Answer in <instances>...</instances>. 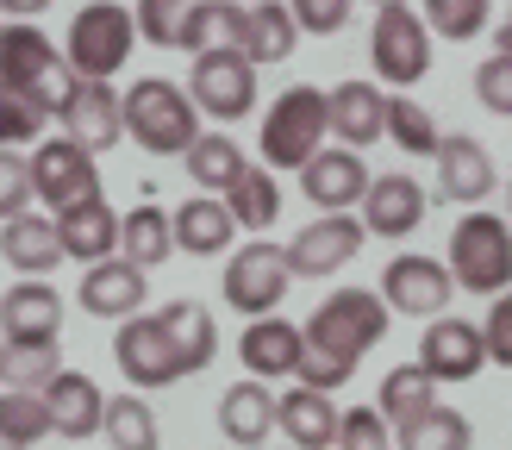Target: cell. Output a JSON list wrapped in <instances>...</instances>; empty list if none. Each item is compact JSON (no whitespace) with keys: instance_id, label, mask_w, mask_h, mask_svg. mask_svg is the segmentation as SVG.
<instances>
[{"instance_id":"1","label":"cell","mask_w":512,"mask_h":450,"mask_svg":"<svg viewBox=\"0 0 512 450\" xmlns=\"http://www.w3.org/2000/svg\"><path fill=\"white\" fill-rule=\"evenodd\" d=\"M381 338H388V307L375 300V288L325 294L313 307V319L300 325V369H294V382L313 388V394L344 388L356 375V363H363Z\"/></svg>"},{"instance_id":"2","label":"cell","mask_w":512,"mask_h":450,"mask_svg":"<svg viewBox=\"0 0 512 450\" xmlns=\"http://www.w3.org/2000/svg\"><path fill=\"white\" fill-rule=\"evenodd\" d=\"M75 75L38 25H0V100H19L38 119H57Z\"/></svg>"},{"instance_id":"3","label":"cell","mask_w":512,"mask_h":450,"mask_svg":"<svg viewBox=\"0 0 512 450\" xmlns=\"http://www.w3.org/2000/svg\"><path fill=\"white\" fill-rule=\"evenodd\" d=\"M119 125L150 157H188V144L200 138L194 100H188L182 82H169V75H138V82L119 94Z\"/></svg>"},{"instance_id":"4","label":"cell","mask_w":512,"mask_h":450,"mask_svg":"<svg viewBox=\"0 0 512 450\" xmlns=\"http://www.w3.org/2000/svg\"><path fill=\"white\" fill-rule=\"evenodd\" d=\"M450 282L456 288H469V294H481V300H500L506 288H512V225L506 219H494L488 207H475V213H463L456 219V232H450Z\"/></svg>"},{"instance_id":"5","label":"cell","mask_w":512,"mask_h":450,"mask_svg":"<svg viewBox=\"0 0 512 450\" xmlns=\"http://www.w3.org/2000/svg\"><path fill=\"white\" fill-rule=\"evenodd\" d=\"M132 44H138V25L132 7H113V0H94L69 19V38H63V63L75 82H113V75L132 63Z\"/></svg>"},{"instance_id":"6","label":"cell","mask_w":512,"mask_h":450,"mask_svg":"<svg viewBox=\"0 0 512 450\" xmlns=\"http://www.w3.org/2000/svg\"><path fill=\"white\" fill-rule=\"evenodd\" d=\"M331 125H325V88L300 82L263 113V169H306L325 150Z\"/></svg>"},{"instance_id":"7","label":"cell","mask_w":512,"mask_h":450,"mask_svg":"<svg viewBox=\"0 0 512 450\" xmlns=\"http://www.w3.org/2000/svg\"><path fill=\"white\" fill-rule=\"evenodd\" d=\"M288 288H294V275H288V250L269 244V238L238 244V257L225 263V275H219L225 307L244 313V319H269L281 300H288Z\"/></svg>"},{"instance_id":"8","label":"cell","mask_w":512,"mask_h":450,"mask_svg":"<svg viewBox=\"0 0 512 450\" xmlns=\"http://www.w3.org/2000/svg\"><path fill=\"white\" fill-rule=\"evenodd\" d=\"M113 363H119L125 382H132V394H144V388H175L188 375V357H182V344H175V332L163 325V313L125 319L119 332H113Z\"/></svg>"},{"instance_id":"9","label":"cell","mask_w":512,"mask_h":450,"mask_svg":"<svg viewBox=\"0 0 512 450\" xmlns=\"http://www.w3.org/2000/svg\"><path fill=\"white\" fill-rule=\"evenodd\" d=\"M213 32L225 50H238L250 69L263 63H288L294 44H300V25L288 7H275V0H244V7H213Z\"/></svg>"},{"instance_id":"10","label":"cell","mask_w":512,"mask_h":450,"mask_svg":"<svg viewBox=\"0 0 512 450\" xmlns=\"http://www.w3.org/2000/svg\"><path fill=\"white\" fill-rule=\"evenodd\" d=\"M369 63H375L381 82H394V88L425 82V69H431V32H425L419 7H406V0H388V7L375 13Z\"/></svg>"},{"instance_id":"11","label":"cell","mask_w":512,"mask_h":450,"mask_svg":"<svg viewBox=\"0 0 512 450\" xmlns=\"http://www.w3.org/2000/svg\"><path fill=\"white\" fill-rule=\"evenodd\" d=\"M25 169H32V194L50 207V219L88 207V200H100V169H94V157H88V150H75L63 132L44 138L32 157H25Z\"/></svg>"},{"instance_id":"12","label":"cell","mask_w":512,"mask_h":450,"mask_svg":"<svg viewBox=\"0 0 512 450\" xmlns=\"http://www.w3.org/2000/svg\"><path fill=\"white\" fill-rule=\"evenodd\" d=\"M188 100H194V113L200 119H219V125H232L256 107V69L238 57V50H200L194 69H188Z\"/></svg>"},{"instance_id":"13","label":"cell","mask_w":512,"mask_h":450,"mask_svg":"<svg viewBox=\"0 0 512 450\" xmlns=\"http://www.w3.org/2000/svg\"><path fill=\"white\" fill-rule=\"evenodd\" d=\"M363 244H369V232H363L356 213H325V219L306 225V232H294L281 250H288V275H294V282H325V275H338L344 263H356Z\"/></svg>"},{"instance_id":"14","label":"cell","mask_w":512,"mask_h":450,"mask_svg":"<svg viewBox=\"0 0 512 450\" xmlns=\"http://www.w3.org/2000/svg\"><path fill=\"white\" fill-rule=\"evenodd\" d=\"M450 294H456L450 269H444L438 257H419V250L394 257L388 269H381V288H375L381 307H388V313H406V319H444Z\"/></svg>"},{"instance_id":"15","label":"cell","mask_w":512,"mask_h":450,"mask_svg":"<svg viewBox=\"0 0 512 450\" xmlns=\"http://www.w3.org/2000/svg\"><path fill=\"white\" fill-rule=\"evenodd\" d=\"M63 138L75 150H88V157H100V150H113L125 138V125H119V88L113 82H75L69 100H63Z\"/></svg>"},{"instance_id":"16","label":"cell","mask_w":512,"mask_h":450,"mask_svg":"<svg viewBox=\"0 0 512 450\" xmlns=\"http://www.w3.org/2000/svg\"><path fill=\"white\" fill-rule=\"evenodd\" d=\"M481 363H488V350H481V325L475 319H431L419 332V369L431 375V382H469V375H481Z\"/></svg>"},{"instance_id":"17","label":"cell","mask_w":512,"mask_h":450,"mask_svg":"<svg viewBox=\"0 0 512 450\" xmlns=\"http://www.w3.org/2000/svg\"><path fill=\"white\" fill-rule=\"evenodd\" d=\"M325 125L338 132V150H356V157H363L369 144L388 138V94H381L375 82L325 88Z\"/></svg>"},{"instance_id":"18","label":"cell","mask_w":512,"mask_h":450,"mask_svg":"<svg viewBox=\"0 0 512 450\" xmlns=\"http://www.w3.org/2000/svg\"><path fill=\"white\" fill-rule=\"evenodd\" d=\"M369 163L356 157V150H338V144H325L313 163L300 169V194L319 207V219L325 213H350V207H363V194H369Z\"/></svg>"},{"instance_id":"19","label":"cell","mask_w":512,"mask_h":450,"mask_svg":"<svg viewBox=\"0 0 512 450\" xmlns=\"http://www.w3.org/2000/svg\"><path fill=\"white\" fill-rule=\"evenodd\" d=\"M38 400H44L50 438H69V444H88L100 432V413H107V394H100V382L82 369H63L57 382H44Z\"/></svg>"},{"instance_id":"20","label":"cell","mask_w":512,"mask_h":450,"mask_svg":"<svg viewBox=\"0 0 512 450\" xmlns=\"http://www.w3.org/2000/svg\"><path fill=\"white\" fill-rule=\"evenodd\" d=\"M132 25L157 50H188V57L213 50V7L207 0H144L132 13Z\"/></svg>"},{"instance_id":"21","label":"cell","mask_w":512,"mask_h":450,"mask_svg":"<svg viewBox=\"0 0 512 450\" xmlns=\"http://www.w3.org/2000/svg\"><path fill=\"white\" fill-rule=\"evenodd\" d=\"M63 294L50 282H13L0 294V344H57Z\"/></svg>"},{"instance_id":"22","label":"cell","mask_w":512,"mask_h":450,"mask_svg":"<svg viewBox=\"0 0 512 450\" xmlns=\"http://www.w3.org/2000/svg\"><path fill=\"white\" fill-rule=\"evenodd\" d=\"M494 188V157L488 144H475L469 132H444L438 138V200H456V207H481Z\"/></svg>"},{"instance_id":"23","label":"cell","mask_w":512,"mask_h":450,"mask_svg":"<svg viewBox=\"0 0 512 450\" xmlns=\"http://www.w3.org/2000/svg\"><path fill=\"white\" fill-rule=\"evenodd\" d=\"M356 219H363L369 238H413L419 219H425V188L413 175H375Z\"/></svg>"},{"instance_id":"24","label":"cell","mask_w":512,"mask_h":450,"mask_svg":"<svg viewBox=\"0 0 512 450\" xmlns=\"http://www.w3.org/2000/svg\"><path fill=\"white\" fill-rule=\"evenodd\" d=\"M238 357L250 369V382H288V375L300 369V325L294 319H250L244 338H238Z\"/></svg>"},{"instance_id":"25","label":"cell","mask_w":512,"mask_h":450,"mask_svg":"<svg viewBox=\"0 0 512 450\" xmlns=\"http://www.w3.org/2000/svg\"><path fill=\"white\" fill-rule=\"evenodd\" d=\"M144 294H150V282H144L132 263H119V257L94 263V269L82 275V288H75L82 313H94V319H119V325L144 313Z\"/></svg>"},{"instance_id":"26","label":"cell","mask_w":512,"mask_h":450,"mask_svg":"<svg viewBox=\"0 0 512 450\" xmlns=\"http://www.w3.org/2000/svg\"><path fill=\"white\" fill-rule=\"evenodd\" d=\"M57 225V244H63V263H107L119 257V213L107 207V200H88V207H75V213H57L50 219Z\"/></svg>"},{"instance_id":"27","label":"cell","mask_w":512,"mask_h":450,"mask_svg":"<svg viewBox=\"0 0 512 450\" xmlns=\"http://www.w3.org/2000/svg\"><path fill=\"white\" fill-rule=\"evenodd\" d=\"M169 238H175V250H188V257H225L232 238H238V225L213 194H188L182 207L169 213Z\"/></svg>"},{"instance_id":"28","label":"cell","mask_w":512,"mask_h":450,"mask_svg":"<svg viewBox=\"0 0 512 450\" xmlns=\"http://www.w3.org/2000/svg\"><path fill=\"white\" fill-rule=\"evenodd\" d=\"M0 257H7L25 282H44L50 269L63 263V244H57V225H50L44 213H19L0 225Z\"/></svg>"},{"instance_id":"29","label":"cell","mask_w":512,"mask_h":450,"mask_svg":"<svg viewBox=\"0 0 512 450\" xmlns=\"http://www.w3.org/2000/svg\"><path fill=\"white\" fill-rule=\"evenodd\" d=\"M219 432L232 450H256L275 432V394L263 382H232L219 394Z\"/></svg>"},{"instance_id":"30","label":"cell","mask_w":512,"mask_h":450,"mask_svg":"<svg viewBox=\"0 0 512 450\" xmlns=\"http://www.w3.org/2000/svg\"><path fill=\"white\" fill-rule=\"evenodd\" d=\"M275 425L288 432L294 450H331L338 444V407L331 394H313V388H288L275 400Z\"/></svg>"},{"instance_id":"31","label":"cell","mask_w":512,"mask_h":450,"mask_svg":"<svg viewBox=\"0 0 512 450\" xmlns=\"http://www.w3.org/2000/svg\"><path fill=\"white\" fill-rule=\"evenodd\" d=\"M431 407H438V382H431L419 363H400V369L381 375V407H375V413H381V425H388L394 438L413 432Z\"/></svg>"},{"instance_id":"32","label":"cell","mask_w":512,"mask_h":450,"mask_svg":"<svg viewBox=\"0 0 512 450\" xmlns=\"http://www.w3.org/2000/svg\"><path fill=\"white\" fill-rule=\"evenodd\" d=\"M219 207L232 213L238 232H269V225L281 219V182H275L263 163H244V175L219 194Z\"/></svg>"},{"instance_id":"33","label":"cell","mask_w":512,"mask_h":450,"mask_svg":"<svg viewBox=\"0 0 512 450\" xmlns=\"http://www.w3.org/2000/svg\"><path fill=\"white\" fill-rule=\"evenodd\" d=\"M169 250H175V238H169V213L163 207H132V213H119V263H132L138 275H150L157 263H169Z\"/></svg>"},{"instance_id":"34","label":"cell","mask_w":512,"mask_h":450,"mask_svg":"<svg viewBox=\"0 0 512 450\" xmlns=\"http://www.w3.org/2000/svg\"><path fill=\"white\" fill-rule=\"evenodd\" d=\"M244 175V150H238V138H225V132H200L194 144H188V182H200V194H225Z\"/></svg>"},{"instance_id":"35","label":"cell","mask_w":512,"mask_h":450,"mask_svg":"<svg viewBox=\"0 0 512 450\" xmlns=\"http://www.w3.org/2000/svg\"><path fill=\"white\" fill-rule=\"evenodd\" d=\"M100 438L107 450H157V413H150L144 394H113L107 413H100Z\"/></svg>"},{"instance_id":"36","label":"cell","mask_w":512,"mask_h":450,"mask_svg":"<svg viewBox=\"0 0 512 450\" xmlns=\"http://www.w3.org/2000/svg\"><path fill=\"white\" fill-rule=\"evenodd\" d=\"M163 325L175 332V344H182L188 357V375H200L213 357H219V332H213V313L200 307V300H169L163 307Z\"/></svg>"},{"instance_id":"37","label":"cell","mask_w":512,"mask_h":450,"mask_svg":"<svg viewBox=\"0 0 512 450\" xmlns=\"http://www.w3.org/2000/svg\"><path fill=\"white\" fill-rule=\"evenodd\" d=\"M388 138L406 150V157H438V119H431L413 94H388Z\"/></svg>"},{"instance_id":"38","label":"cell","mask_w":512,"mask_h":450,"mask_svg":"<svg viewBox=\"0 0 512 450\" xmlns=\"http://www.w3.org/2000/svg\"><path fill=\"white\" fill-rule=\"evenodd\" d=\"M0 438L32 450L38 438H50V419H44V400L25 394V388H0Z\"/></svg>"},{"instance_id":"39","label":"cell","mask_w":512,"mask_h":450,"mask_svg":"<svg viewBox=\"0 0 512 450\" xmlns=\"http://www.w3.org/2000/svg\"><path fill=\"white\" fill-rule=\"evenodd\" d=\"M394 444H400V450H469L475 432H469V419L456 413V407H431L413 432H400Z\"/></svg>"},{"instance_id":"40","label":"cell","mask_w":512,"mask_h":450,"mask_svg":"<svg viewBox=\"0 0 512 450\" xmlns=\"http://www.w3.org/2000/svg\"><path fill=\"white\" fill-rule=\"evenodd\" d=\"M63 375V344H7V388L38 394Z\"/></svg>"},{"instance_id":"41","label":"cell","mask_w":512,"mask_h":450,"mask_svg":"<svg viewBox=\"0 0 512 450\" xmlns=\"http://www.w3.org/2000/svg\"><path fill=\"white\" fill-rule=\"evenodd\" d=\"M419 19H425V32H438L450 44H469L475 32H488V0H431Z\"/></svg>"},{"instance_id":"42","label":"cell","mask_w":512,"mask_h":450,"mask_svg":"<svg viewBox=\"0 0 512 450\" xmlns=\"http://www.w3.org/2000/svg\"><path fill=\"white\" fill-rule=\"evenodd\" d=\"M19 213H32V169L19 150H0V225Z\"/></svg>"},{"instance_id":"43","label":"cell","mask_w":512,"mask_h":450,"mask_svg":"<svg viewBox=\"0 0 512 450\" xmlns=\"http://www.w3.org/2000/svg\"><path fill=\"white\" fill-rule=\"evenodd\" d=\"M331 450H388V425H381L375 407H350L338 413V444Z\"/></svg>"},{"instance_id":"44","label":"cell","mask_w":512,"mask_h":450,"mask_svg":"<svg viewBox=\"0 0 512 450\" xmlns=\"http://www.w3.org/2000/svg\"><path fill=\"white\" fill-rule=\"evenodd\" d=\"M475 100L488 113H500V119H512V57H488L475 69Z\"/></svg>"},{"instance_id":"45","label":"cell","mask_w":512,"mask_h":450,"mask_svg":"<svg viewBox=\"0 0 512 450\" xmlns=\"http://www.w3.org/2000/svg\"><path fill=\"white\" fill-rule=\"evenodd\" d=\"M481 350H488V363L512 369V288L488 307V325H481Z\"/></svg>"},{"instance_id":"46","label":"cell","mask_w":512,"mask_h":450,"mask_svg":"<svg viewBox=\"0 0 512 450\" xmlns=\"http://www.w3.org/2000/svg\"><path fill=\"white\" fill-rule=\"evenodd\" d=\"M288 13H294L300 32H344V19H350L344 0H300V7H288Z\"/></svg>"},{"instance_id":"47","label":"cell","mask_w":512,"mask_h":450,"mask_svg":"<svg viewBox=\"0 0 512 450\" xmlns=\"http://www.w3.org/2000/svg\"><path fill=\"white\" fill-rule=\"evenodd\" d=\"M494 57H512V7H506V19H500V32H494Z\"/></svg>"},{"instance_id":"48","label":"cell","mask_w":512,"mask_h":450,"mask_svg":"<svg viewBox=\"0 0 512 450\" xmlns=\"http://www.w3.org/2000/svg\"><path fill=\"white\" fill-rule=\"evenodd\" d=\"M0 388H7V344H0Z\"/></svg>"},{"instance_id":"49","label":"cell","mask_w":512,"mask_h":450,"mask_svg":"<svg viewBox=\"0 0 512 450\" xmlns=\"http://www.w3.org/2000/svg\"><path fill=\"white\" fill-rule=\"evenodd\" d=\"M0 150H7V107H0Z\"/></svg>"},{"instance_id":"50","label":"cell","mask_w":512,"mask_h":450,"mask_svg":"<svg viewBox=\"0 0 512 450\" xmlns=\"http://www.w3.org/2000/svg\"><path fill=\"white\" fill-rule=\"evenodd\" d=\"M0 450H19V444H7V438H0Z\"/></svg>"},{"instance_id":"51","label":"cell","mask_w":512,"mask_h":450,"mask_svg":"<svg viewBox=\"0 0 512 450\" xmlns=\"http://www.w3.org/2000/svg\"><path fill=\"white\" fill-rule=\"evenodd\" d=\"M506 188H512V182H506Z\"/></svg>"}]
</instances>
